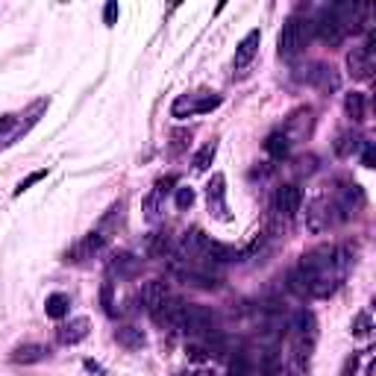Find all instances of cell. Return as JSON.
Here are the masks:
<instances>
[{
  "instance_id": "1",
  "label": "cell",
  "mask_w": 376,
  "mask_h": 376,
  "mask_svg": "<svg viewBox=\"0 0 376 376\" xmlns=\"http://www.w3.org/2000/svg\"><path fill=\"white\" fill-rule=\"evenodd\" d=\"M312 39V24L300 18V15H291L285 24H282V32H279V39H276V47H279V56L282 59H291V56H297L306 44H309Z\"/></svg>"
},
{
  "instance_id": "2",
  "label": "cell",
  "mask_w": 376,
  "mask_h": 376,
  "mask_svg": "<svg viewBox=\"0 0 376 376\" xmlns=\"http://www.w3.org/2000/svg\"><path fill=\"white\" fill-rule=\"evenodd\" d=\"M215 106H220L218 94H209V91H200V94H180L171 106V115L173 118H194V115H203L212 112Z\"/></svg>"
},
{
  "instance_id": "3",
  "label": "cell",
  "mask_w": 376,
  "mask_h": 376,
  "mask_svg": "<svg viewBox=\"0 0 376 376\" xmlns=\"http://www.w3.org/2000/svg\"><path fill=\"white\" fill-rule=\"evenodd\" d=\"M182 332H188V338H200V335L215 332V312L206 309V306H185Z\"/></svg>"
},
{
  "instance_id": "4",
  "label": "cell",
  "mask_w": 376,
  "mask_h": 376,
  "mask_svg": "<svg viewBox=\"0 0 376 376\" xmlns=\"http://www.w3.org/2000/svg\"><path fill=\"white\" fill-rule=\"evenodd\" d=\"M347 68L352 79H370L373 70V35H368V44L364 47H352L347 53Z\"/></svg>"
},
{
  "instance_id": "5",
  "label": "cell",
  "mask_w": 376,
  "mask_h": 376,
  "mask_svg": "<svg viewBox=\"0 0 376 376\" xmlns=\"http://www.w3.org/2000/svg\"><path fill=\"white\" fill-rule=\"evenodd\" d=\"M206 203H209V212L215 215L218 220H229V206H227V180L223 173H215L206 185Z\"/></svg>"
},
{
  "instance_id": "6",
  "label": "cell",
  "mask_w": 376,
  "mask_h": 376,
  "mask_svg": "<svg viewBox=\"0 0 376 376\" xmlns=\"http://www.w3.org/2000/svg\"><path fill=\"white\" fill-rule=\"evenodd\" d=\"M312 30H314L317 39L326 41V44H341L344 41V35H347V30L341 27V21L332 15V9H321V15L314 18Z\"/></svg>"
},
{
  "instance_id": "7",
  "label": "cell",
  "mask_w": 376,
  "mask_h": 376,
  "mask_svg": "<svg viewBox=\"0 0 376 376\" xmlns=\"http://www.w3.org/2000/svg\"><path fill=\"white\" fill-rule=\"evenodd\" d=\"M106 244V235L100 229H91L88 235H82V238L68 250V258L65 262H86V258H94Z\"/></svg>"
},
{
  "instance_id": "8",
  "label": "cell",
  "mask_w": 376,
  "mask_h": 376,
  "mask_svg": "<svg viewBox=\"0 0 376 376\" xmlns=\"http://www.w3.org/2000/svg\"><path fill=\"white\" fill-rule=\"evenodd\" d=\"M300 203H303V191L297 185H282L276 188L274 194V212L279 218H294L300 212Z\"/></svg>"
},
{
  "instance_id": "9",
  "label": "cell",
  "mask_w": 376,
  "mask_h": 376,
  "mask_svg": "<svg viewBox=\"0 0 376 376\" xmlns=\"http://www.w3.org/2000/svg\"><path fill=\"white\" fill-rule=\"evenodd\" d=\"M168 300H171V288L164 279H150L147 285L141 288V303H144V309L150 314H156Z\"/></svg>"
},
{
  "instance_id": "10",
  "label": "cell",
  "mask_w": 376,
  "mask_h": 376,
  "mask_svg": "<svg viewBox=\"0 0 376 376\" xmlns=\"http://www.w3.org/2000/svg\"><path fill=\"white\" fill-rule=\"evenodd\" d=\"M258 41H262V32H258V30H250L238 41V47H235V59H232V68L235 70H244L247 65L253 62V56L258 53Z\"/></svg>"
},
{
  "instance_id": "11",
  "label": "cell",
  "mask_w": 376,
  "mask_h": 376,
  "mask_svg": "<svg viewBox=\"0 0 376 376\" xmlns=\"http://www.w3.org/2000/svg\"><path fill=\"white\" fill-rule=\"evenodd\" d=\"M364 206V194H361V188L359 185H347V188H341L338 197H335V209L341 212V220L350 218V215H356V209Z\"/></svg>"
},
{
  "instance_id": "12",
  "label": "cell",
  "mask_w": 376,
  "mask_h": 376,
  "mask_svg": "<svg viewBox=\"0 0 376 376\" xmlns=\"http://www.w3.org/2000/svg\"><path fill=\"white\" fill-rule=\"evenodd\" d=\"M176 182V176H164V180H159L156 185H153V191L147 194V200H144V212H147V218L153 220L159 215V206H162V200L168 197V191H171V185Z\"/></svg>"
},
{
  "instance_id": "13",
  "label": "cell",
  "mask_w": 376,
  "mask_h": 376,
  "mask_svg": "<svg viewBox=\"0 0 376 376\" xmlns=\"http://www.w3.org/2000/svg\"><path fill=\"white\" fill-rule=\"evenodd\" d=\"M56 335H59V344H79L88 335V317H77L70 323H62Z\"/></svg>"
},
{
  "instance_id": "14",
  "label": "cell",
  "mask_w": 376,
  "mask_h": 376,
  "mask_svg": "<svg viewBox=\"0 0 376 376\" xmlns=\"http://www.w3.org/2000/svg\"><path fill=\"white\" fill-rule=\"evenodd\" d=\"M306 82H312V86L317 88H323V91H335L338 88V77H335V70L329 68V65H312V70L306 74Z\"/></svg>"
},
{
  "instance_id": "15",
  "label": "cell",
  "mask_w": 376,
  "mask_h": 376,
  "mask_svg": "<svg viewBox=\"0 0 376 376\" xmlns=\"http://www.w3.org/2000/svg\"><path fill=\"white\" fill-rule=\"evenodd\" d=\"M50 356V350L44 344H18L12 350V361L15 364H35V361H44Z\"/></svg>"
},
{
  "instance_id": "16",
  "label": "cell",
  "mask_w": 376,
  "mask_h": 376,
  "mask_svg": "<svg viewBox=\"0 0 376 376\" xmlns=\"http://www.w3.org/2000/svg\"><path fill=\"white\" fill-rule=\"evenodd\" d=\"M344 112H347L350 121L361 124L364 118H368V100H364V94H359V91H350L347 97H344Z\"/></svg>"
},
{
  "instance_id": "17",
  "label": "cell",
  "mask_w": 376,
  "mask_h": 376,
  "mask_svg": "<svg viewBox=\"0 0 376 376\" xmlns=\"http://www.w3.org/2000/svg\"><path fill=\"white\" fill-rule=\"evenodd\" d=\"M288 147H291V141H288V135H285V133H270V135H267V141H265L267 156H270V159H276V162H282V159L288 156Z\"/></svg>"
},
{
  "instance_id": "18",
  "label": "cell",
  "mask_w": 376,
  "mask_h": 376,
  "mask_svg": "<svg viewBox=\"0 0 376 376\" xmlns=\"http://www.w3.org/2000/svg\"><path fill=\"white\" fill-rule=\"evenodd\" d=\"M314 326H317V323H314V314H312V312H306V309L291 317V329L297 332V338H300V341H303L306 335L314 338Z\"/></svg>"
},
{
  "instance_id": "19",
  "label": "cell",
  "mask_w": 376,
  "mask_h": 376,
  "mask_svg": "<svg viewBox=\"0 0 376 376\" xmlns=\"http://www.w3.org/2000/svg\"><path fill=\"white\" fill-rule=\"evenodd\" d=\"M215 153H218V144L215 141H209V144H203L197 153H194V159H191V168L197 171V173H203V171H209V164L215 162Z\"/></svg>"
},
{
  "instance_id": "20",
  "label": "cell",
  "mask_w": 376,
  "mask_h": 376,
  "mask_svg": "<svg viewBox=\"0 0 376 376\" xmlns=\"http://www.w3.org/2000/svg\"><path fill=\"white\" fill-rule=\"evenodd\" d=\"M68 306H70V300H68V294H62V291H56V294H50L47 297V303H44V312H47V317H65L68 314Z\"/></svg>"
},
{
  "instance_id": "21",
  "label": "cell",
  "mask_w": 376,
  "mask_h": 376,
  "mask_svg": "<svg viewBox=\"0 0 376 376\" xmlns=\"http://www.w3.org/2000/svg\"><path fill=\"white\" fill-rule=\"evenodd\" d=\"M115 338L121 341V344H124L126 350H141V347H144V332H141V329H135V326H124V329H118Z\"/></svg>"
},
{
  "instance_id": "22",
  "label": "cell",
  "mask_w": 376,
  "mask_h": 376,
  "mask_svg": "<svg viewBox=\"0 0 376 376\" xmlns=\"http://www.w3.org/2000/svg\"><path fill=\"white\" fill-rule=\"evenodd\" d=\"M171 250V238H168V232H156V235H150V241H147V253L153 258H162V256H168Z\"/></svg>"
},
{
  "instance_id": "23",
  "label": "cell",
  "mask_w": 376,
  "mask_h": 376,
  "mask_svg": "<svg viewBox=\"0 0 376 376\" xmlns=\"http://www.w3.org/2000/svg\"><path fill=\"white\" fill-rule=\"evenodd\" d=\"M361 141H364V138H359L356 133H344V135H338V141H335V153H338V156H352V153L359 150Z\"/></svg>"
},
{
  "instance_id": "24",
  "label": "cell",
  "mask_w": 376,
  "mask_h": 376,
  "mask_svg": "<svg viewBox=\"0 0 376 376\" xmlns=\"http://www.w3.org/2000/svg\"><path fill=\"white\" fill-rule=\"evenodd\" d=\"M370 329H373V323H370L368 312H359L356 317H352V335H356V338H368Z\"/></svg>"
},
{
  "instance_id": "25",
  "label": "cell",
  "mask_w": 376,
  "mask_h": 376,
  "mask_svg": "<svg viewBox=\"0 0 376 376\" xmlns=\"http://www.w3.org/2000/svg\"><path fill=\"white\" fill-rule=\"evenodd\" d=\"M112 270H118V274H133V270H135V258L129 256V253H121V256H115V262H112Z\"/></svg>"
},
{
  "instance_id": "26",
  "label": "cell",
  "mask_w": 376,
  "mask_h": 376,
  "mask_svg": "<svg viewBox=\"0 0 376 376\" xmlns=\"http://www.w3.org/2000/svg\"><path fill=\"white\" fill-rule=\"evenodd\" d=\"M44 176H47V168H41V171H35V173H30V176H27V180H21V182H18V188H15V197H21L24 191H30V188H32L35 182H41V180H44Z\"/></svg>"
},
{
  "instance_id": "27",
  "label": "cell",
  "mask_w": 376,
  "mask_h": 376,
  "mask_svg": "<svg viewBox=\"0 0 376 376\" xmlns=\"http://www.w3.org/2000/svg\"><path fill=\"white\" fill-rule=\"evenodd\" d=\"M191 203H194V191H191V188H180V191H176V206L191 209Z\"/></svg>"
},
{
  "instance_id": "28",
  "label": "cell",
  "mask_w": 376,
  "mask_h": 376,
  "mask_svg": "<svg viewBox=\"0 0 376 376\" xmlns=\"http://www.w3.org/2000/svg\"><path fill=\"white\" fill-rule=\"evenodd\" d=\"M100 297H103V309H106V314H115V303H112V282H106V285H103Z\"/></svg>"
},
{
  "instance_id": "29",
  "label": "cell",
  "mask_w": 376,
  "mask_h": 376,
  "mask_svg": "<svg viewBox=\"0 0 376 376\" xmlns=\"http://www.w3.org/2000/svg\"><path fill=\"white\" fill-rule=\"evenodd\" d=\"M173 144H171V153H180L185 144H188V138H191V133H185V129H180V133H173Z\"/></svg>"
},
{
  "instance_id": "30",
  "label": "cell",
  "mask_w": 376,
  "mask_h": 376,
  "mask_svg": "<svg viewBox=\"0 0 376 376\" xmlns=\"http://www.w3.org/2000/svg\"><path fill=\"white\" fill-rule=\"evenodd\" d=\"M364 168H373V141H364V153H361Z\"/></svg>"
},
{
  "instance_id": "31",
  "label": "cell",
  "mask_w": 376,
  "mask_h": 376,
  "mask_svg": "<svg viewBox=\"0 0 376 376\" xmlns=\"http://www.w3.org/2000/svg\"><path fill=\"white\" fill-rule=\"evenodd\" d=\"M15 124H18V118H15V115H3V118H0V135L9 133V129L15 126Z\"/></svg>"
},
{
  "instance_id": "32",
  "label": "cell",
  "mask_w": 376,
  "mask_h": 376,
  "mask_svg": "<svg viewBox=\"0 0 376 376\" xmlns=\"http://www.w3.org/2000/svg\"><path fill=\"white\" fill-rule=\"evenodd\" d=\"M115 18H118V3H106L103 21H106V24H109V27H112V24H115Z\"/></svg>"
},
{
  "instance_id": "33",
  "label": "cell",
  "mask_w": 376,
  "mask_h": 376,
  "mask_svg": "<svg viewBox=\"0 0 376 376\" xmlns=\"http://www.w3.org/2000/svg\"><path fill=\"white\" fill-rule=\"evenodd\" d=\"M356 364H359V356L347 359V364H344V373H341V376H352V373H356Z\"/></svg>"
}]
</instances>
